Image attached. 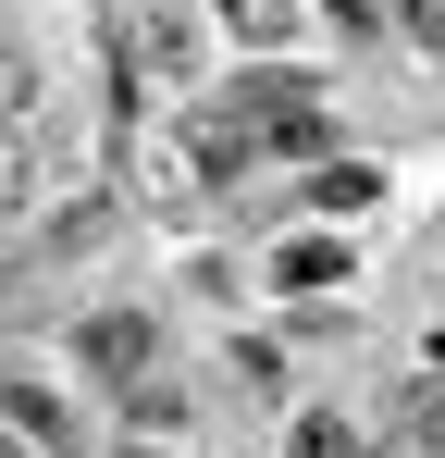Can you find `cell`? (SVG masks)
Here are the masks:
<instances>
[{
    "label": "cell",
    "mask_w": 445,
    "mask_h": 458,
    "mask_svg": "<svg viewBox=\"0 0 445 458\" xmlns=\"http://www.w3.org/2000/svg\"><path fill=\"white\" fill-rule=\"evenodd\" d=\"M13 99H25V50H0V124H13Z\"/></svg>",
    "instance_id": "4"
},
{
    "label": "cell",
    "mask_w": 445,
    "mask_h": 458,
    "mask_svg": "<svg viewBox=\"0 0 445 458\" xmlns=\"http://www.w3.org/2000/svg\"><path fill=\"white\" fill-rule=\"evenodd\" d=\"M137 347H148V322H137V310L87 322V372H99V384H124V372H137ZM124 396H137V384H124Z\"/></svg>",
    "instance_id": "1"
},
{
    "label": "cell",
    "mask_w": 445,
    "mask_h": 458,
    "mask_svg": "<svg viewBox=\"0 0 445 458\" xmlns=\"http://www.w3.org/2000/svg\"><path fill=\"white\" fill-rule=\"evenodd\" d=\"M222 25H235V38H260V50H273V38H297L285 0H222Z\"/></svg>",
    "instance_id": "3"
},
{
    "label": "cell",
    "mask_w": 445,
    "mask_h": 458,
    "mask_svg": "<svg viewBox=\"0 0 445 458\" xmlns=\"http://www.w3.org/2000/svg\"><path fill=\"white\" fill-rule=\"evenodd\" d=\"M371 199H383V161H334V174L309 186V211H334V224H359Z\"/></svg>",
    "instance_id": "2"
}]
</instances>
